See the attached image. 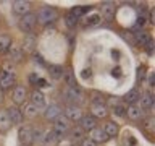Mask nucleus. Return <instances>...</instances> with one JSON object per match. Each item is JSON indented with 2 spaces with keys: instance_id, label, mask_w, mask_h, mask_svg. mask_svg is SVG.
Listing matches in <instances>:
<instances>
[{
  "instance_id": "nucleus-1",
  "label": "nucleus",
  "mask_w": 155,
  "mask_h": 146,
  "mask_svg": "<svg viewBox=\"0 0 155 146\" xmlns=\"http://www.w3.org/2000/svg\"><path fill=\"white\" fill-rule=\"evenodd\" d=\"M65 99H68L73 106L81 104L84 101V94H82V89L79 86H66L65 89Z\"/></svg>"
},
{
  "instance_id": "nucleus-2",
  "label": "nucleus",
  "mask_w": 155,
  "mask_h": 146,
  "mask_svg": "<svg viewBox=\"0 0 155 146\" xmlns=\"http://www.w3.org/2000/svg\"><path fill=\"white\" fill-rule=\"evenodd\" d=\"M36 18L41 24H48L57 19V10L52 7H42L39 10V13L36 15Z\"/></svg>"
},
{
  "instance_id": "nucleus-3",
  "label": "nucleus",
  "mask_w": 155,
  "mask_h": 146,
  "mask_svg": "<svg viewBox=\"0 0 155 146\" xmlns=\"http://www.w3.org/2000/svg\"><path fill=\"white\" fill-rule=\"evenodd\" d=\"M36 23H37L36 15L29 12L28 15H24V16H21V19H19V29L26 34H31L32 29L36 28Z\"/></svg>"
},
{
  "instance_id": "nucleus-4",
  "label": "nucleus",
  "mask_w": 155,
  "mask_h": 146,
  "mask_svg": "<svg viewBox=\"0 0 155 146\" xmlns=\"http://www.w3.org/2000/svg\"><path fill=\"white\" fill-rule=\"evenodd\" d=\"M53 130H55L58 135L65 136L66 131H70V120H68L65 115H58L57 119L53 120Z\"/></svg>"
},
{
  "instance_id": "nucleus-5",
  "label": "nucleus",
  "mask_w": 155,
  "mask_h": 146,
  "mask_svg": "<svg viewBox=\"0 0 155 146\" xmlns=\"http://www.w3.org/2000/svg\"><path fill=\"white\" fill-rule=\"evenodd\" d=\"M15 81L16 78L12 71H5V70H0V91H5V89H10V88L15 86Z\"/></svg>"
},
{
  "instance_id": "nucleus-6",
  "label": "nucleus",
  "mask_w": 155,
  "mask_h": 146,
  "mask_svg": "<svg viewBox=\"0 0 155 146\" xmlns=\"http://www.w3.org/2000/svg\"><path fill=\"white\" fill-rule=\"evenodd\" d=\"M18 138L19 141H21V144H31L34 143L32 140V127L31 125H21L18 130Z\"/></svg>"
},
{
  "instance_id": "nucleus-7",
  "label": "nucleus",
  "mask_w": 155,
  "mask_h": 146,
  "mask_svg": "<svg viewBox=\"0 0 155 146\" xmlns=\"http://www.w3.org/2000/svg\"><path fill=\"white\" fill-rule=\"evenodd\" d=\"M12 10H13L15 15L24 16V15H28L29 10H31V3H29V2H24V0H16V2H13Z\"/></svg>"
},
{
  "instance_id": "nucleus-8",
  "label": "nucleus",
  "mask_w": 155,
  "mask_h": 146,
  "mask_svg": "<svg viewBox=\"0 0 155 146\" xmlns=\"http://www.w3.org/2000/svg\"><path fill=\"white\" fill-rule=\"evenodd\" d=\"M82 115L84 114H82V110L79 109V106H68L66 110H65V117L68 120H73V122H79Z\"/></svg>"
},
{
  "instance_id": "nucleus-9",
  "label": "nucleus",
  "mask_w": 155,
  "mask_h": 146,
  "mask_svg": "<svg viewBox=\"0 0 155 146\" xmlns=\"http://www.w3.org/2000/svg\"><path fill=\"white\" fill-rule=\"evenodd\" d=\"M31 104L34 107H37V110L45 109V96L41 91H32L31 92Z\"/></svg>"
},
{
  "instance_id": "nucleus-10",
  "label": "nucleus",
  "mask_w": 155,
  "mask_h": 146,
  "mask_svg": "<svg viewBox=\"0 0 155 146\" xmlns=\"http://www.w3.org/2000/svg\"><path fill=\"white\" fill-rule=\"evenodd\" d=\"M26 97H28V91H26V88H24V86H16L13 89L12 99H13L15 104H23V102L26 101Z\"/></svg>"
},
{
  "instance_id": "nucleus-11",
  "label": "nucleus",
  "mask_w": 155,
  "mask_h": 146,
  "mask_svg": "<svg viewBox=\"0 0 155 146\" xmlns=\"http://www.w3.org/2000/svg\"><path fill=\"white\" fill-rule=\"evenodd\" d=\"M7 115H8V119H10V122L12 123H21L23 122V114H21V110L18 109V107H15V106H12V107H8L7 109Z\"/></svg>"
},
{
  "instance_id": "nucleus-12",
  "label": "nucleus",
  "mask_w": 155,
  "mask_h": 146,
  "mask_svg": "<svg viewBox=\"0 0 155 146\" xmlns=\"http://www.w3.org/2000/svg\"><path fill=\"white\" fill-rule=\"evenodd\" d=\"M95 119L92 115H82L81 120H79V127L82 131H91L92 128H95Z\"/></svg>"
},
{
  "instance_id": "nucleus-13",
  "label": "nucleus",
  "mask_w": 155,
  "mask_h": 146,
  "mask_svg": "<svg viewBox=\"0 0 155 146\" xmlns=\"http://www.w3.org/2000/svg\"><path fill=\"white\" fill-rule=\"evenodd\" d=\"M92 117L94 119H104V117H107V114H108V109H107L105 104H92Z\"/></svg>"
},
{
  "instance_id": "nucleus-14",
  "label": "nucleus",
  "mask_w": 155,
  "mask_h": 146,
  "mask_svg": "<svg viewBox=\"0 0 155 146\" xmlns=\"http://www.w3.org/2000/svg\"><path fill=\"white\" fill-rule=\"evenodd\" d=\"M116 13V7L113 2H104L102 3V15L105 16V19H111Z\"/></svg>"
},
{
  "instance_id": "nucleus-15",
  "label": "nucleus",
  "mask_w": 155,
  "mask_h": 146,
  "mask_svg": "<svg viewBox=\"0 0 155 146\" xmlns=\"http://www.w3.org/2000/svg\"><path fill=\"white\" fill-rule=\"evenodd\" d=\"M89 133H91V138L89 140H92L94 143H104V141L108 138V136L105 135L104 128H97V127H95V128H92Z\"/></svg>"
},
{
  "instance_id": "nucleus-16",
  "label": "nucleus",
  "mask_w": 155,
  "mask_h": 146,
  "mask_svg": "<svg viewBox=\"0 0 155 146\" xmlns=\"http://www.w3.org/2000/svg\"><path fill=\"white\" fill-rule=\"evenodd\" d=\"M8 55H10V60L12 62H19L23 58V49L16 46V44H12L8 49Z\"/></svg>"
},
{
  "instance_id": "nucleus-17",
  "label": "nucleus",
  "mask_w": 155,
  "mask_h": 146,
  "mask_svg": "<svg viewBox=\"0 0 155 146\" xmlns=\"http://www.w3.org/2000/svg\"><path fill=\"white\" fill-rule=\"evenodd\" d=\"M34 47H36V36L31 33V34H26L24 36V41H23V50H28V52H32Z\"/></svg>"
},
{
  "instance_id": "nucleus-18",
  "label": "nucleus",
  "mask_w": 155,
  "mask_h": 146,
  "mask_svg": "<svg viewBox=\"0 0 155 146\" xmlns=\"http://www.w3.org/2000/svg\"><path fill=\"white\" fill-rule=\"evenodd\" d=\"M58 115H61L60 106L52 104V106H48V107H47V110H45V119H48V120H55Z\"/></svg>"
},
{
  "instance_id": "nucleus-19",
  "label": "nucleus",
  "mask_w": 155,
  "mask_h": 146,
  "mask_svg": "<svg viewBox=\"0 0 155 146\" xmlns=\"http://www.w3.org/2000/svg\"><path fill=\"white\" fill-rule=\"evenodd\" d=\"M142 114H144V110L140 109L139 106H136V104H133V106H129V109H128V112H126V115L129 117L131 120H139L140 117H142Z\"/></svg>"
},
{
  "instance_id": "nucleus-20",
  "label": "nucleus",
  "mask_w": 155,
  "mask_h": 146,
  "mask_svg": "<svg viewBox=\"0 0 155 146\" xmlns=\"http://www.w3.org/2000/svg\"><path fill=\"white\" fill-rule=\"evenodd\" d=\"M10 127H12V122L7 115V110H0V131H8Z\"/></svg>"
},
{
  "instance_id": "nucleus-21",
  "label": "nucleus",
  "mask_w": 155,
  "mask_h": 146,
  "mask_svg": "<svg viewBox=\"0 0 155 146\" xmlns=\"http://www.w3.org/2000/svg\"><path fill=\"white\" fill-rule=\"evenodd\" d=\"M89 10H91V5H81V7L78 5V7H73V8H71L70 15H73V16H76L78 19H79L82 15H86Z\"/></svg>"
},
{
  "instance_id": "nucleus-22",
  "label": "nucleus",
  "mask_w": 155,
  "mask_h": 146,
  "mask_svg": "<svg viewBox=\"0 0 155 146\" xmlns=\"http://www.w3.org/2000/svg\"><path fill=\"white\" fill-rule=\"evenodd\" d=\"M149 34L147 33H144V31H137V33H134V44H137V46L140 47H144L145 44H147L149 41Z\"/></svg>"
},
{
  "instance_id": "nucleus-23",
  "label": "nucleus",
  "mask_w": 155,
  "mask_h": 146,
  "mask_svg": "<svg viewBox=\"0 0 155 146\" xmlns=\"http://www.w3.org/2000/svg\"><path fill=\"white\" fill-rule=\"evenodd\" d=\"M139 101H140V109L145 110V109H150V107L153 106V96L152 94H144V96H140L139 97Z\"/></svg>"
},
{
  "instance_id": "nucleus-24",
  "label": "nucleus",
  "mask_w": 155,
  "mask_h": 146,
  "mask_svg": "<svg viewBox=\"0 0 155 146\" xmlns=\"http://www.w3.org/2000/svg\"><path fill=\"white\" fill-rule=\"evenodd\" d=\"M12 37L8 36V34H3V36H0V54H5L8 52L10 46H12Z\"/></svg>"
},
{
  "instance_id": "nucleus-25",
  "label": "nucleus",
  "mask_w": 155,
  "mask_h": 146,
  "mask_svg": "<svg viewBox=\"0 0 155 146\" xmlns=\"http://www.w3.org/2000/svg\"><path fill=\"white\" fill-rule=\"evenodd\" d=\"M139 97H140V94H139V91L137 89H131V91H128L126 92V96H124V101L128 102V104H136V102L139 101Z\"/></svg>"
},
{
  "instance_id": "nucleus-26",
  "label": "nucleus",
  "mask_w": 155,
  "mask_h": 146,
  "mask_svg": "<svg viewBox=\"0 0 155 146\" xmlns=\"http://www.w3.org/2000/svg\"><path fill=\"white\" fill-rule=\"evenodd\" d=\"M37 107H34L32 104H31V102H29V104H26V106H24V109H23V112H21V114H23V117H28V119H32V117H36L37 115Z\"/></svg>"
},
{
  "instance_id": "nucleus-27",
  "label": "nucleus",
  "mask_w": 155,
  "mask_h": 146,
  "mask_svg": "<svg viewBox=\"0 0 155 146\" xmlns=\"http://www.w3.org/2000/svg\"><path fill=\"white\" fill-rule=\"evenodd\" d=\"M104 131H105L107 136H116L118 135V125H116L115 122H107Z\"/></svg>"
},
{
  "instance_id": "nucleus-28",
  "label": "nucleus",
  "mask_w": 155,
  "mask_h": 146,
  "mask_svg": "<svg viewBox=\"0 0 155 146\" xmlns=\"http://www.w3.org/2000/svg\"><path fill=\"white\" fill-rule=\"evenodd\" d=\"M63 67L60 65H52V67H48V73H50V76L53 78V80H60V78L63 76Z\"/></svg>"
},
{
  "instance_id": "nucleus-29",
  "label": "nucleus",
  "mask_w": 155,
  "mask_h": 146,
  "mask_svg": "<svg viewBox=\"0 0 155 146\" xmlns=\"http://www.w3.org/2000/svg\"><path fill=\"white\" fill-rule=\"evenodd\" d=\"M63 78H65V83L68 86H78L76 85V76L71 70H65L63 71Z\"/></svg>"
},
{
  "instance_id": "nucleus-30",
  "label": "nucleus",
  "mask_w": 155,
  "mask_h": 146,
  "mask_svg": "<svg viewBox=\"0 0 155 146\" xmlns=\"http://www.w3.org/2000/svg\"><path fill=\"white\" fill-rule=\"evenodd\" d=\"M61 138H63V136L58 135L55 130H50V131L47 133V136L44 138V141H45V143H57V141H60Z\"/></svg>"
},
{
  "instance_id": "nucleus-31",
  "label": "nucleus",
  "mask_w": 155,
  "mask_h": 146,
  "mask_svg": "<svg viewBox=\"0 0 155 146\" xmlns=\"http://www.w3.org/2000/svg\"><path fill=\"white\" fill-rule=\"evenodd\" d=\"M100 23V15H91V16L86 18L84 26H97Z\"/></svg>"
},
{
  "instance_id": "nucleus-32",
  "label": "nucleus",
  "mask_w": 155,
  "mask_h": 146,
  "mask_svg": "<svg viewBox=\"0 0 155 146\" xmlns=\"http://www.w3.org/2000/svg\"><path fill=\"white\" fill-rule=\"evenodd\" d=\"M65 24H66L68 28H76L78 18H76V16H73V15H68V16L65 18Z\"/></svg>"
},
{
  "instance_id": "nucleus-33",
  "label": "nucleus",
  "mask_w": 155,
  "mask_h": 146,
  "mask_svg": "<svg viewBox=\"0 0 155 146\" xmlns=\"http://www.w3.org/2000/svg\"><path fill=\"white\" fill-rule=\"evenodd\" d=\"M82 133H84V131L81 130V127H74V128H70V135H71V138H74V140L81 138Z\"/></svg>"
},
{
  "instance_id": "nucleus-34",
  "label": "nucleus",
  "mask_w": 155,
  "mask_h": 146,
  "mask_svg": "<svg viewBox=\"0 0 155 146\" xmlns=\"http://www.w3.org/2000/svg\"><path fill=\"white\" fill-rule=\"evenodd\" d=\"M113 114L115 115H118V117H124L126 115V112H124V107L123 106H115V109H113Z\"/></svg>"
},
{
  "instance_id": "nucleus-35",
  "label": "nucleus",
  "mask_w": 155,
  "mask_h": 146,
  "mask_svg": "<svg viewBox=\"0 0 155 146\" xmlns=\"http://www.w3.org/2000/svg\"><path fill=\"white\" fill-rule=\"evenodd\" d=\"M121 37H123L124 39V41H128V42H134V36H129V34L128 33H121Z\"/></svg>"
},
{
  "instance_id": "nucleus-36",
  "label": "nucleus",
  "mask_w": 155,
  "mask_h": 146,
  "mask_svg": "<svg viewBox=\"0 0 155 146\" xmlns=\"http://www.w3.org/2000/svg\"><path fill=\"white\" fill-rule=\"evenodd\" d=\"M144 47L147 49V52H149V54H152V49H153V41H152V39H149L147 44H145Z\"/></svg>"
},
{
  "instance_id": "nucleus-37",
  "label": "nucleus",
  "mask_w": 155,
  "mask_h": 146,
  "mask_svg": "<svg viewBox=\"0 0 155 146\" xmlns=\"http://www.w3.org/2000/svg\"><path fill=\"white\" fill-rule=\"evenodd\" d=\"M145 76V68L140 67L139 68V71H137V81H142V78Z\"/></svg>"
},
{
  "instance_id": "nucleus-38",
  "label": "nucleus",
  "mask_w": 155,
  "mask_h": 146,
  "mask_svg": "<svg viewBox=\"0 0 155 146\" xmlns=\"http://www.w3.org/2000/svg\"><path fill=\"white\" fill-rule=\"evenodd\" d=\"M142 24H145V16H142V15H139V18H137V24H136V26L140 28Z\"/></svg>"
},
{
  "instance_id": "nucleus-39",
  "label": "nucleus",
  "mask_w": 155,
  "mask_h": 146,
  "mask_svg": "<svg viewBox=\"0 0 155 146\" xmlns=\"http://www.w3.org/2000/svg\"><path fill=\"white\" fill-rule=\"evenodd\" d=\"M152 127H153V119L150 117V119L145 120V128H152Z\"/></svg>"
},
{
  "instance_id": "nucleus-40",
  "label": "nucleus",
  "mask_w": 155,
  "mask_h": 146,
  "mask_svg": "<svg viewBox=\"0 0 155 146\" xmlns=\"http://www.w3.org/2000/svg\"><path fill=\"white\" fill-rule=\"evenodd\" d=\"M82 146H97V143H94L92 140H84L82 141Z\"/></svg>"
},
{
  "instance_id": "nucleus-41",
  "label": "nucleus",
  "mask_w": 155,
  "mask_h": 146,
  "mask_svg": "<svg viewBox=\"0 0 155 146\" xmlns=\"http://www.w3.org/2000/svg\"><path fill=\"white\" fill-rule=\"evenodd\" d=\"M36 85H37V86H41V88H44V86H47V81H45V80H44V78H39V80H37V83H36Z\"/></svg>"
},
{
  "instance_id": "nucleus-42",
  "label": "nucleus",
  "mask_w": 155,
  "mask_h": 146,
  "mask_svg": "<svg viewBox=\"0 0 155 146\" xmlns=\"http://www.w3.org/2000/svg\"><path fill=\"white\" fill-rule=\"evenodd\" d=\"M37 80H39V78H37V75H34V73H32V75H29V81H31L32 85H36V83H37Z\"/></svg>"
},
{
  "instance_id": "nucleus-43",
  "label": "nucleus",
  "mask_w": 155,
  "mask_h": 146,
  "mask_svg": "<svg viewBox=\"0 0 155 146\" xmlns=\"http://www.w3.org/2000/svg\"><path fill=\"white\" fill-rule=\"evenodd\" d=\"M149 83H150V86H153V85H155V76H153V73H150V76H149Z\"/></svg>"
},
{
  "instance_id": "nucleus-44",
  "label": "nucleus",
  "mask_w": 155,
  "mask_h": 146,
  "mask_svg": "<svg viewBox=\"0 0 155 146\" xmlns=\"http://www.w3.org/2000/svg\"><path fill=\"white\" fill-rule=\"evenodd\" d=\"M91 76V70H84L82 71V78H89Z\"/></svg>"
},
{
  "instance_id": "nucleus-45",
  "label": "nucleus",
  "mask_w": 155,
  "mask_h": 146,
  "mask_svg": "<svg viewBox=\"0 0 155 146\" xmlns=\"http://www.w3.org/2000/svg\"><path fill=\"white\" fill-rule=\"evenodd\" d=\"M36 62H37V63H41V65H45V63H44V60H42V57H41V55H36Z\"/></svg>"
},
{
  "instance_id": "nucleus-46",
  "label": "nucleus",
  "mask_w": 155,
  "mask_h": 146,
  "mask_svg": "<svg viewBox=\"0 0 155 146\" xmlns=\"http://www.w3.org/2000/svg\"><path fill=\"white\" fill-rule=\"evenodd\" d=\"M121 70H120V68H115V70H113V76H121V73H120Z\"/></svg>"
},
{
  "instance_id": "nucleus-47",
  "label": "nucleus",
  "mask_w": 155,
  "mask_h": 146,
  "mask_svg": "<svg viewBox=\"0 0 155 146\" xmlns=\"http://www.w3.org/2000/svg\"><path fill=\"white\" fill-rule=\"evenodd\" d=\"M3 102V91H0V104Z\"/></svg>"
}]
</instances>
